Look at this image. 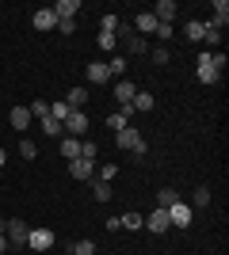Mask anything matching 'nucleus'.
I'll list each match as a JSON object with an SVG mask.
<instances>
[{
    "instance_id": "obj_1",
    "label": "nucleus",
    "mask_w": 229,
    "mask_h": 255,
    "mask_svg": "<svg viewBox=\"0 0 229 255\" xmlns=\"http://www.w3.org/2000/svg\"><path fill=\"white\" fill-rule=\"evenodd\" d=\"M115 145H119L122 152H134L138 160H145V156H149V145H145V137H142V133H138L134 126L119 129V137H115Z\"/></svg>"
},
{
    "instance_id": "obj_2",
    "label": "nucleus",
    "mask_w": 229,
    "mask_h": 255,
    "mask_svg": "<svg viewBox=\"0 0 229 255\" xmlns=\"http://www.w3.org/2000/svg\"><path fill=\"white\" fill-rule=\"evenodd\" d=\"M27 233H31V225H27V221H19V217H8V229H4V236H8V248L23 252V248H27Z\"/></svg>"
},
{
    "instance_id": "obj_3",
    "label": "nucleus",
    "mask_w": 229,
    "mask_h": 255,
    "mask_svg": "<svg viewBox=\"0 0 229 255\" xmlns=\"http://www.w3.org/2000/svg\"><path fill=\"white\" fill-rule=\"evenodd\" d=\"M195 76H199V84H218L222 73L214 69V61H210V50H203L195 57Z\"/></svg>"
},
{
    "instance_id": "obj_4",
    "label": "nucleus",
    "mask_w": 229,
    "mask_h": 255,
    "mask_svg": "<svg viewBox=\"0 0 229 255\" xmlns=\"http://www.w3.org/2000/svg\"><path fill=\"white\" fill-rule=\"evenodd\" d=\"M54 229H42V225H38V229H31V233H27V248H31L34 255L38 252H50V248H54Z\"/></svg>"
},
{
    "instance_id": "obj_5",
    "label": "nucleus",
    "mask_w": 229,
    "mask_h": 255,
    "mask_svg": "<svg viewBox=\"0 0 229 255\" xmlns=\"http://www.w3.org/2000/svg\"><path fill=\"white\" fill-rule=\"evenodd\" d=\"M69 175H73L76 183H92L96 179V160H84V156L69 160Z\"/></svg>"
},
{
    "instance_id": "obj_6",
    "label": "nucleus",
    "mask_w": 229,
    "mask_h": 255,
    "mask_svg": "<svg viewBox=\"0 0 229 255\" xmlns=\"http://www.w3.org/2000/svg\"><path fill=\"white\" fill-rule=\"evenodd\" d=\"M142 229H149V233L164 236L168 229H172V221H168V210H161V206H157L153 213H145V225H142Z\"/></svg>"
},
{
    "instance_id": "obj_7",
    "label": "nucleus",
    "mask_w": 229,
    "mask_h": 255,
    "mask_svg": "<svg viewBox=\"0 0 229 255\" xmlns=\"http://www.w3.org/2000/svg\"><path fill=\"white\" fill-rule=\"evenodd\" d=\"M168 221H172V229H191V206L187 202H172L168 206Z\"/></svg>"
},
{
    "instance_id": "obj_8",
    "label": "nucleus",
    "mask_w": 229,
    "mask_h": 255,
    "mask_svg": "<svg viewBox=\"0 0 229 255\" xmlns=\"http://www.w3.org/2000/svg\"><path fill=\"white\" fill-rule=\"evenodd\" d=\"M65 133H69V137H76V141H80V133H88V115H84V111H69Z\"/></svg>"
},
{
    "instance_id": "obj_9",
    "label": "nucleus",
    "mask_w": 229,
    "mask_h": 255,
    "mask_svg": "<svg viewBox=\"0 0 229 255\" xmlns=\"http://www.w3.org/2000/svg\"><path fill=\"white\" fill-rule=\"evenodd\" d=\"M8 122H11V129H15V133H27V129H31V111H27V107H11L8 111Z\"/></svg>"
},
{
    "instance_id": "obj_10",
    "label": "nucleus",
    "mask_w": 229,
    "mask_h": 255,
    "mask_svg": "<svg viewBox=\"0 0 229 255\" xmlns=\"http://www.w3.org/2000/svg\"><path fill=\"white\" fill-rule=\"evenodd\" d=\"M84 80L88 84H111V69H107V61H92L84 69Z\"/></svg>"
},
{
    "instance_id": "obj_11",
    "label": "nucleus",
    "mask_w": 229,
    "mask_h": 255,
    "mask_svg": "<svg viewBox=\"0 0 229 255\" xmlns=\"http://www.w3.org/2000/svg\"><path fill=\"white\" fill-rule=\"evenodd\" d=\"M134 96H138V84H134V80H115V103L119 107H130Z\"/></svg>"
},
{
    "instance_id": "obj_12",
    "label": "nucleus",
    "mask_w": 229,
    "mask_h": 255,
    "mask_svg": "<svg viewBox=\"0 0 229 255\" xmlns=\"http://www.w3.org/2000/svg\"><path fill=\"white\" fill-rule=\"evenodd\" d=\"M31 23H34V31H54V27H57V15L50 8H38L31 15Z\"/></svg>"
},
{
    "instance_id": "obj_13",
    "label": "nucleus",
    "mask_w": 229,
    "mask_h": 255,
    "mask_svg": "<svg viewBox=\"0 0 229 255\" xmlns=\"http://www.w3.org/2000/svg\"><path fill=\"white\" fill-rule=\"evenodd\" d=\"M153 15H157V23H172L176 15H180V4H176V0H161V4L153 8Z\"/></svg>"
},
{
    "instance_id": "obj_14",
    "label": "nucleus",
    "mask_w": 229,
    "mask_h": 255,
    "mask_svg": "<svg viewBox=\"0 0 229 255\" xmlns=\"http://www.w3.org/2000/svg\"><path fill=\"white\" fill-rule=\"evenodd\" d=\"M145 225V213H138V210H126V213H119V229H126V233H138Z\"/></svg>"
},
{
    "instance_id": "obj_15",
    "label": "nucleus",
    "mask_w": 229,
    "mask_h": 255,
    "mask_svg": "<svg viewBox=\"0 0 229 255\" xmlns=\"http://www.w3.org/2000/svg\"><path fill=\"white\" fill-rule=\"evenodd\" d=\"M50 11H54L57 19H73L76 11H80V0H57V4H50Z\"/></svg>"
},
{
    "instance_id": "obj_16",
    "label": "nucleus",
    "mask_w": 229,
    "mask_h": 255,
    "mask_svg": "<svg viewBox=\"0 0 229 255\" xmlns=\"http://www.w3.org/2000/svg\"><path fill=\"white\" fill-rule=\"evenodd\" d=\"M65 103H69V111H84L88 107V88H69Z\"/></svg>"
},
{
    "instance_id": "obj_17",
    "label": "nucleus",
    "mask_w": 229,
    "mask_h": 255,
    "mask_svg": "<svg viewBox=\"0 0 229 255\" xmlns=\"http://www.w3.org/2000/svg\"><path fill=\"white\" fill-rule=\"evenodd\" d=\"M134 27H138V34H157V15H153V11H142V15H138V19H134Z\"/></svg>"
},
{
    "instance_id": "obj_18",
    "label": "nucleus",
    "mask_w": 229,
    "mask_h": 255,
    "mask_svg": "<svg viewBox=\"0 0 229 255\" xmlns=\"http://www.w3.org/2000/svg\"><path fill=\"white\" fill-rule=\"evenodd\" d=\"M226 23H229V4H226V0H214V15H210V27H218V31H222Z\"/></svg>"
},
{
    "instance_id": "obj_19",
    "label": "nucleus",
    "mask_w": 229,
    "mask_h": 255,
    "mask_svg": "<svg viewBox=\"0 0 229 255\" xmlns=\"http://www.w3.org/2000/svg\"><path fill=\"white\" fill-rule=\"evenodd\" d=\"M38 126H42V133H46V137H65V122H57V118H50V115H46L42 122H38Z\"/></svg>"
},
{
    "instance_id": "obj_20",
    "label": "nucleus",
    "mask_w": 229,
    "mask_h": 255,
    "mask_svg": "<svg viewBox=\"0 0 229 255\" xmlns=\"http://www.w3.org/2000/svg\"><path fill=\"white\" fill-rule=\"evenodd\" d=\"M203 31H207V23H203V19H187V27H184L187 42H203Z\"/></svg>"
},
{
    "instance_id": "obj_21",
    "label": "nucleus",
    "mask_w": 229,
    "mask_h": 255,
    "mask_svg": "<svg viewBox=\"0 0 229 255\" xmlns=\"http://www.w3.org/2000/svg\"><path fill=\"white\" fill-rule=\"evenodd\" d=\"M92 194H96V202H111V198H115L111 183H103V179H92Z\"/></svg>"
},
{
    "instance_id": "obj_22",
    "label": "nucleus",
    "mask_w": 229,
    "mask_h": 255,
    "mask_svg": "<svg viewBox=\"0 0 229 255\" xmlns=\"http://www.w3.org/2000/svg\"><path fill=\"white\" fill-rule=\"evenodd\" d=\"M187 206L207 210V206H210V187H195V191H191V202H187Z\"/></svg>"
},
{
    "instance_id": "obj_23",
    "label": "nucleus",
    "mask_w": 229,
    "mask_h": 255,
    "mask_svg": "<svg viewBox=\"0 0 229 255\" xmlns=\"http://www.w3.org/2000/svg\"><path fill=\"white\" fill-rule=\"evenodd\" d=\"M134 111H153V107H157V99L149 96V92H142V88H138V96H134Z\"/></svg>"
},
{
    "instance_id": "obj_24",
    "label": "nucleus",
    "mask_w": 229,
    "mask_h": 255,
    "mask_svg": "<svg viewBox=\"0 0 229 255\" xmlns=\"http://www.w3.org/2000/svg\"><path fill=\"white\" fill-rule=\"evenodd\" d=\"M61 156L76 160V156H80V141H76V137H61Z\"/></svg>"
},
{
    "instance_id": "obj_25",
    "label": "nucleus",
    "mask_w": 229,
    "mask_h": 255,
    "mask_svg": "<svg viewBox=\"0 0 229 255\" xmlns=\"http://www.w3.org/2000/svg\"><path fill=\"white\" fill-rule=\"evenodd\" d=\"M172 202H180V194H176L172 187H161V191H157V206H161V210H168Z\"/></svg>"
},
{
    "instance_id": "obj_26",
    "label": "nucleus",
    "mask_w": 229,
    "mask_h": 255,
    "mask_svg": "<svg viewBox=\"0 0 229 255\" xmlns=\"http://www.w3.org/2000/svg\"><path fill=\"white\" fill-rule=\"evenodd\" d=\"M203 42H210V53H214V50H218V46H222V31H218V27H210V23H207V31H203Z\"/></svg>"
},
{
    "instance_id": "obj_27",
    "label": "nucleus",
    "mask_w": 229,
    "mask_h": 255,
    "mask_svg": "<svg viewBox=\"0 0 229 255\" xmlns=\"http://www.w3.org/2000/svg\"><path fill=\"white\" fill-rule=\"evenodd\" d=\"M27 111H31V118H38V122H42V118L50 115V103H46V99H34V103H27Z\"/></svg>"
},
{
    "instance_id": "obj_28",
    "label": "nucleus",
    "mask_w": 229,
    "mask_h": 255,
    "mask_svg": "<svg viewBox=\"0 0 229 255\" xmlns=\"http://www.w3.org/2000/svg\"><path fill=\"white\" fill-rule=\"evenodd\" d=\"M119 27H122L119 15H103V19H99V31H103V34H115Z\"/></svg>"
},
{
    "instance_id": "obj_29",
    "label": "nucleus",
    "mask_w": 229,
    "mask_h": 255,
    "mask_svg": "<svg viewBox=\"0 0 229 255\" xmlns=\"http://www.w3.org/2000/svg\"><path fill=\"white\" fill-rule=\"evenodd\" d=\"M107 126L115 129V133H119V129H126V126H130V118L122 115V111H115V115H107Z\"/></svg>"
},
{
    "instance_id": "obj_30",
    "label": "nucleus",
    "mask_w": 229,
    "mask_h": 255,
    "mask_svg": "<svg viewBox=\"0 0 229 255\" xmlns=\"http://www.w3.org/2000/svg\"><path fill=\"white\" fill-rule=\"evenodd\" d=\"M19 156H23V160H34V156H38V145H34L31 137H23V141H19Z\"/></svg>"
},
{
    "instance_id": "obj_31",
    "label": "nucleus",
    "mask_w": 229,
    "mask_h": 255,
    "mask_svg": "<svg viewBox=\"0 0 229 255\" xmlns=\"http://www.w3.org/2000/svg\"><path fill=\"white\" fill-rule=\"evenodd\" d=\"M69 255H96V244H92V240H76V244L69 248Z\"/></svg>"
},
{
    "instance_id": "obj_32",
    "label": "nucleus",
    "mask_w": 229,
    "mask_h": 255,
    "mask_svg": "<svg viewBox=\"0 0 229 255\" xmlns=\"http://www.w3.org/2000/svg\"><path fill=\"white\" fill-rule=\"evenodd\" d=\"M96 42H99V50H103V53H115V50H119L115 34H103V31H99V38H96Z\"/></svg>"
},
{
    "instance_id": "obj_33",
    "label": "nucleus",
    "mask_w": 229,
    "mask_h": 255,
    "mask_svg": "<svg viewBox=\"0 0 229 255\" xmlns=\"http://www.w3.org/2000/svg\"><path fill=\"white\" fill-rule=\"evenodd\" d=\"M50 118H57V122H65L69 118V103L61 99V103H50Z\"/></svg>"
},
{
    "instance_id": "obj_34",
    "label": "nucleus",
    "mask_w": 229,
    "mask_h": 255,
    "mask_svg": "<svg viewBox=\"0 0 229 255\" xmlns=\"http://www.w3.org/2000/svg\"><path fill=\"white\" fill-rule=\"evenodd\" d=\"M115 175H119V164H99V175H96V179L111 183V179H115Z\"/></svg>"
},
{
    "instance_id": "obj_35",
    "label": "nucleus",
    "mask_w": 229,
    "mask_h": 255,
    "mask_svg": "<svg viewBox=\"0 0 229 255\" xmlns=\"http://www.w3.org/2000/svg\"><path fill=\"white\" fill-rule=\"evenodd\" d=\"M149 57H153V65H168V61H172V53L164 50V46H157V50H149Z\"/></svg>"
},
{
    "instance_id": "obj_36",
    "label": "nucleus",
    "mask_w": 229,
    "mask_h": 255,
    "mask_svg": "<svg viewBox=\"0 0 229 255\" xmlns=\"http://www.w3.org/2000/svg\"><path fill=\"white\" fill-rule=\"evenodd\" d=\"M80 156H84V160H96L99 156V145H96V141H80Z\"/></svg>"
},
{
    "instance_id": "obj_37",
    "label": "nucleus",
    "mask_w": 229,
    "mask_h": 255,
    "mask_svg": "<svg viewBox=\"0 0 229 255\" xmlns=\"http://www.w3.org/2000/svg\"><path fill=\"white\" fill-rule=\"evenodd\" d=\"M172 34H176L172 23H157V38H161V42H172Z\"/></svg>"
},
{
    "instance_id": "obj_38",
    "label": "nucleus",
    "mask_w": 229,
    "mask_h": 255,
    "mask_svg": "<svg viewBox=\"0 0 229 255\" xmlns=\"http://www.w3.org/2000/svg\"><path fill=\"white\" fill-rule=\"evenodd\" d=\"M107 69H111V76H115V73H126V57H122V53H115V57L107 61Z\"/></svg>"
},
{
    "instance_id": "obj_39",
    "label": "nucleus",
    "mask_w": 229,
    "mask_h": 255,
    "mask_svg": "<svg viewBox=\"0 0 229 255\" xmlns=\"http://www.w3.org/2000/svg\"><path fill=\"white\" fill-rule=\"evenodd\" d=\"M54 31H61V34L69 38V34L76 31V19H57V27H54Z\"/></svg>"
},
{
    "instance_id": "obj_40",
    "label": "nucleus",
    "mask_w": 229,
    "mask_h": 255,
    "mask_svg": "<svg viewBox=\"0 0 229 255\" xmlns=\"http://www.w3.org/2000/svg\"><path fill=\"white\" fill-rule=\"evenodd\" d=\"M8 252V236H0V255Z\"/></svg>"
},
{
    "instance_id": "obj_41",
    "label": "nucleus",
    "mask_w": 229,
    "mask_h": 255,
    "mask_svg": "<svg viewBox=\"0 0 229 255\" xmlns=\"http://www.w3.org/2000/svg\"><path fill=\"white\" fill-rule=\"evenodd\" d=\"M0 168H8V152L0 149Z\"/></svg>"
},
{
    "instance_id": "obj_42",
    "label": "nucleus",
    "mask_w": 229,
    "mask_h": 255,
    "mask_svg": "<svg viewBox=\"0 0 229 255\" xmlns=\"http://www.w3.org/2000/svg\"><path fill=\"white\" fill-rule=\"evenodd\" d=\"M4 229H8V217H0V236H4Z\"/></svg>"
}]
</instances>
